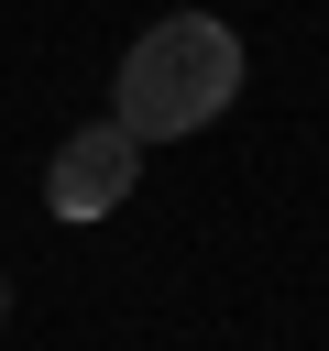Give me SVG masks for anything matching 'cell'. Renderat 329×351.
Masks as SVG:
<instances>
[{"label":"cell","mask_w":329,"mask_h":351,"mask_svg":"<svg viewBox=\"0 0 329 351\" xmlns=\"http://www.w3.org/2000/svg\"><path fill=\"white\" fill-rule=\"evenodd\" d=\"M230 99H241V33H230L219 11H164V22L121 55V77H110V121H121L132 143H186V132H208Z\"/></svg>","instance_id":"cell-1"},{"label":"cell","mask_w":329,"mask_h":351,"mask_svg":"<svg viewBox=\"0 0 329 351\" xmlns=\"http://www.w3.org/2000/svg\"><path fill=\"white\" fill-rule=\"evenodd\" d=\"M132 176H143V143H132L121 121H88V132L55 143V165H44V208H55V219H110V208L132 197Z\"/></svg>","instance_id":"cell-2"},{"label":"cell","mask_w":329,"mask_h":351,"mask_svg":"<svg viewBox=\"0 0 329 351\" xmlns=\"http://www.w3.org/2000/svg\"><path fill=\"white\" fill-rule=\"evenodd\" d=\"M0 307H11V285H0Z\"/></svg>","instance_id":"cell-3"}]
</instances>
